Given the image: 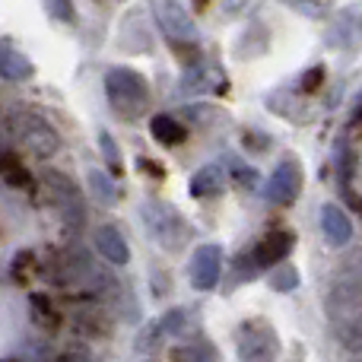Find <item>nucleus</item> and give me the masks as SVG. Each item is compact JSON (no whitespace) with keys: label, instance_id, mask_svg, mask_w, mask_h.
I'll return each instance as SVG.
<instances>
[{"label":"nucleus","instance_id":"14","mask_svg":"<svg viewBox=\"0 0 362 362\" xmlns=\"http://www.w3.org/2000/svg\"><path fill=\"white\" fill-rule=\"evenodd\" d=\"M293 245H296L293 232H270V235L264 238V242L257 245V251H255L257 267H276L280 261H286L289 257Z\"/></svg>","mask_w":362,"mask_h":362},{"label":"nucleus","instance_id":"22","mask_svg":"<svg viewBox=\"0 0 362 362\" xmlns=\"http://www.w3.org/2000/svg\"><path fill=\"white\" fill-rule=\"evenodd\" d=\"M99 150H102V156H105L108 169H112L115 175H121V172H124V165H121V150H118V144H115V137L108 131L99 134Z\"/></svg>","mask_w":362,"mask_h":362},{"label":"nucleus","instance_id":"29","mask_svg":"<svg viewBox=\"0 0 362 362\" xmlns=\"http://www.w3.org/2000/svg\"><path fill=\"white\" fill-rule=\"evenodd\" d=\"M321 80H325V67H308L305 74H302V93H315V89L321 86Z\"/></svg>","mask_w":362,"mask_h":362},{"label":"nucleus","instance_id":"7","mask_svg":"<svg viewBox=\"0 0 362 362\" xmlns=\"http://www.w3.org/2000/svg\"><path fill=\"white\" fill-rule=\"evenodd\" d=\"M156 23L175 45H194L197 42V25L191 13L178 0H156Z\"/></svg>","mask_w":362,"mask_h":362},{"label":"nucleus","instance_id":"11","mask_svg":"<svg viewBox=\"0 0 362 362\" xmlns=\"http://www.w3.org/2000/svg\"><path fill=\"white\" fill-rule=\"evenodd\" d=\"M321 232H325L327 245L334 248H344L353 238V223L346 216V210H340L337 204H325L321 206Z\"/></svg>","mask_w":362,"mask_h":362},{"label":"nucleus","instance_id":"26","mask_svg":"<svg viewBox=\"0 0 362 362\" xmlns=\"http://www.w3.org/2000/svg\"><path fill=\"white\" fill-rule=\"evenodd\" d=\"M283 4L293 6V10H299L302 16H312V19L325 16V13L331 10V0H283Z\"/></svg>","mask_w":362,"mask_h":362},{"label":"nucleus","instance_id":"13","mask_svg":"<svg viewBox=\"0 0 362 362\" xmlns=\"http://www.w3.org/2000/svg\"><path fill=\"white\" fill-rule=\"evenodd\" d=\"M331 327L346 350H362V305L331 315Z\"/></svg>","mask_w":362,"mask_h":362},{"label":"nucleus","instance_id":"28","mask_svg":"<svg viewBox=\"0 0 362 362\" xmlns=\"http://www.w3.org/2000/svg\"><path fill=\"white\" fill-rule=\"evenodd\" d=\"M229 169H232V178H235L242 187H248V191H255V187L261 185V175H257V172L251 169V165L235 163V159H232V163H229Z\"/></svg>","mask_w":362,"mask_h":362},{"label":"nucleus","instance_id":"20","mask_svg":"<svg viewBox=\"0 0 362 362\" xmlns=\"http://www.w3.org/2000/svg\"><path fill=\"white\" fill-rule=\"evenodd\" d=\"M86 187H89V197H93L95 204H102V206H112L115 200H118V191H115L112 178H108L105 172H99V169L86 172Z\"/></svg>","mask_w":362,"mask_h":362},{"label":"nucleus","instance_id":"8","mask_svg":"<svg viewBox=\"0 0 362 362\" xmlns=\"http://www.w3.org/2000/svg\"><path fill=\"white\" fill-rule=\"evenodd\" d=\"M276 334L267 321H245L238 327V356L242 359H274L276 356Z\"/></svg>","mask_w":362,"mask_h":362},{"label":"nucleus","instance_id":"1","mask_svg":"<svg viewBox=\"0 0 362 362\" xmlns=\"http://www.w3.org/2000/svg\"><path fill=\"white\" fill-rule=\"evenodd\" d=\"M51 280H54L57 286L76 289V293H83V296H118L121 293V286L112 280V274L102 270L99 264L93 261V255L83 248H70V251H64V255H57Z\"/></svg>","mask_w":362,"mask_h":362},{"label":"nucleus","instance_id":"24","mask_svg":"<svg viewBox=\"0 0 362 362\" xmlns=\"http://www.w3.org/2000/svg\"><path fill=\"white\" fill-rule=\"evenodd\" d=\"M187 318H191V312L187 308H175V312H169L163 321H156L159 331H163V337H169V334H181L187 327Z\"/></svg>","mask_w":362,"mask_h":362},{"label":"nucleus","instance_id":"15","mask_svg":"<svg viewBox=\"0 0 362 362\" xmlns=\"http://www.w3.org/2000/svg\"><path fill=\"white\" fill-rule=\"evenodd\" d=\"M95 248H99V255L105 257L108 264H115V267H124V264L131 261V248H127L124 235H121L115 226H102V229L95 232Z\"/></svg>","mask_w":362,"mask_h":362},{"label":"nucleus","instance_id":"9","mask_svg":"<svg viewBox=\"0 0 362 362\" xmlns=\"http://www.w3.org/2000/svg\"><path fill=\"white\" fill-rule=\"evenodd\" d=\"M187 274H191L194 289H200V293L213 289L219 283V274H223V248L219 245H200L191 257V270Z\"/></svg>","mask_w":362,"mask_h":362},{"label":"nucleus","instance_id":"16","mask_svg":"<svg viewBox=\"0 0 362 362\" xmlns=\"http://www.w3.org/2000/svg\"><path fill=\"white\" fill-rule=\"evenodd\" d=\"M226 178H229V175H226L223 165L210 163V165H204V169L191 178L187 191H191V197H213V194H223L226 191Z\"/></svg>","mask_w":362,"mask_h":362},{"label":"nucleus","instance_id":"27","mask_svg":"<svg viewBox=\"0 0 362 362\" xmlns=\"http://www.w3.org/2000/svg\"><path fill=\"white\" fill-rule=\"evenodd\" d=\"M45 10H48V16L57 19V23H76L74 0H45Z\"/></svg>","mask_w":362,"mask_h":362},{"label":"nucleus","instance_id":"25","mask_svg":"<svg viewBox=\"0 0 362 362\" xmlns=\"http://www.w3.org/2000/svg\"><path fill=\"white\" fill-rule=\"evenodd\" d=\"M172 359H191V362H200V359H216V350H210V346H204L200 340H194V344L178 346V350H172Z\"/></svg>","mask_w":362,"mask_h":362},{"label":"nucleus","instance_id":"31","mask_svg":"<svg viewBox=\"0 0 362 362\" xmlns=\"http://www.w3.org/2000/svg\"><path fill=\"white\" fill-rule=\"evenodd\" d=\"M194 4H197V6H200V10H204V6H206V4H210V0H194Z\"/></svg>","mask_w":362,"mask_h":362},{"label":"nucleus","instance_id":"2","mask_svg":"<svg viewBox=\"0 0 362 362\" xmlns=\"http://www.w3.org/2000/svg\"><path fill=\"white\" fill-rule=\"evenodd\" d=\"M105 95L121 121H137L150 108V86L131 67H112L105 74Z\"/></svg>","mask_w":362,"mask_h":362},{"label":"nucleus","instance_id":"17","mask_svg":"<svg viewBox=\"0 0 362 362\" xmlns=\"http://www.w3.org/2000/svg\"><path fill=\"white\" fill-rule=\"evenodd\" d=\"M150 134L163 146H178V144H185L187 127L181 124L178 118H172V115H156V118L150 121Z\"/></svg>","mask_w":362,"mask_h":362},{"label":"nucleus","instance_id":"21","mask_svg":"<svg viewBox=\"0 0 362 362\" xmlns=\"http://www.w3.org/2000/svg\"><path fill=\"white\" fill-rule=\"evenodd\" d=\"M32 321H35L42 331H57L61 327V312H57L54 305H51V299L48 296H32Z\"/></svg>","mask_w":362,"mask_h":362},{"label":"nucleus","instance_id":"23","mask_svg":"<svg viewBox=\"0 0 362 362\" xmlns=\"http://www.w3.org/2000/svg\"><path fill=\"white\" fill-rule=\"evenodd\" d=\"M270 286L280 289V293H289V289L299 286V274H296V267H289V264H276V270L270 274Z\"/></svg>","mask_w":362,"mask_h":362},{"label":"nucleus","instance_id":"19","mask_svg":"<svg viewBox=\"0 0 362 362\" xmlns=\"http://www.w3.org/2000/svg\"><path fill=\"white\" fill-rule=\"evenodd\" d=\"M0 175L6 178V185H13V187H23V191H29L32 185H35V178H32V172L25 169L23 163H19L13 153H6V150H0Z\"/></svg>","mask_w":362,"mask_h":362},{"label":"nucleus","instance_id":"18","mask_svg":"<svg viewBox=\"0 0 362 362\" xmlns=\"http://www.w3.org/2000/svg\"><path fill=\"white\" fill-rule=\"evenodd\" d=\"M74 325L80 327L83 334H108L112 321H108V315L95 305H76L74 308Z\"/></svg>","mask_w":362,"mask_h":362},{"label":"nucleus","instance_id":"4","mask_svg":"<svg viewBox=\"0 0 362 362\" xmlns=\"http://www.w3.org/2000/svg\"><path fill=\"white\" fill-rule=\"evenodd\" d=\"M140 213H144L146 232L153 235V242H156L159 248L181 251L187 245V238H191V226L181 219V213L175 210V206L163 204V200H146V204L140 206Z\"/></svg>","mask_w":362,"mask_h":362},{"label":"nucleus","instance_id":"5","mask_svg":"<svg viewBox=\"0 0 362 362\" xmlns=\"http://www.w3.org/2000/svg\"><path fill=\"white\" fill-rule=\"evenodd\" d=\"M42 191L45 197H48V204L54 206L57 213H61L64 226H70V229H80L83 223H86V204H83V191L74 185L64 172H42Z\"/></svg>","mask_w":362,"mask_h":362},{"label":"nucleus","instance_id":"6","mask_svg":"<svg viewBox=\"0 0 362 362\" xmlns=\"http://www.w3.org/2000/svg\"><path fill=\"white\" fill-rule=\"evenodd\" d=\"M302 181H305V178H302L299 159L286 156L274 172H270V178H267V200L274 206L296 204V200H299V194H302Z\"/></svg>","mask_w":362,"mask_h":362},{"label":"nucleus","instance_id":"30","mask_svg":"<svg viewBox=\"0 0 362 362\" xmlns=\"http://www.w3.org/2000/svg\"><path fill=\"white\" fill-rule=\"evenodd\" d=\"M137 172H146V175H153V178H163L165 175L159 165H153V159H137Z\"/></svg>","mask_w":362,"mask_h":362},{"label":"nucleus","instance_id":"3","mask_svg":"<svg viewBox=\"0 0 362 362\" xmlns=\"http://www.w3.org/2000/svg\"><path fill=\"white\" fill-rule=\"evenodd\" d=\"M6 131L38 159H51L57 150H61L57 131L42 118V115L29 112V108H13V112L6 115Z\"/></svg>","mask_w":362,"mask_h":362},{"label":"nucleus","instance_id":"32","mask_svg":"<svg viewBox=\"0 0 362 362\" xmlns=\"http://www.w3.org/2000/svg\"><path fill=\"white\" fill-rule=\"evenodd\" d=\"M356 112L362 115V95H359V102H356Z\"/></svg>","mask_w":362,"mask_h":362},{"label":"nucleus","instance_id":"10","mask_svg":"<svg viewBox=\"0 0 362 362\" xmlns=\"http://www.w3.org/2000/svg\"><path fill=\"white\" fill-rule=\"evenodd\" d=\"M181 95H200V93H226V76L213 64H194L191 70H185L178 83Z\"/></svg>","mask_w":362,"mask_h":362},{"label":"nucleus","instance_id":"12","mask_svg":"<svg viewBox=\"0 0 362 362\" xmlns=\"http://www.w3.org/2000/svg\"><path fill=\"white\" fill-rule=\"evenodd\" d=\"M35 74L32 70V61L23 54L19 48H13L6 38H0V80L6 83H25Z\"/></svg>","mask_w":362,"mask_h":362}]
</instances>
